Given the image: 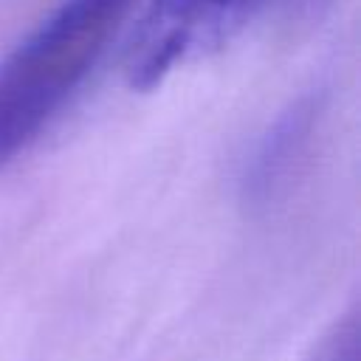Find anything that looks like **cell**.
<instances>
[{"label":"cell","mask_w":361,"mask_h":361,"mask_svg":"<svg viewBox=\"0 0 361 361\" xmlns=\"http://www.w3.org/2000/svg\"><path fill=\"white\" fill-rule=\"evenodd\" d=\"M138 0H59L0 62V169L87 79Z\"/></svg>","instance_id":"cell-1"},{"label":"cell","mask_w":361,"mask_h":361,"mask_svg":"<svg viewBox=\"0 0 361 361\" xmlns=\"http://www.w3.org/2000/svg\"><path fill=\"white\" fill-rule=\"evenodd\" d=\"M262 0H147L135 20L124 79L130 90L158 87L180 62L226 42Z\"/></svg>","instance_id":"cell-2"},{"label":"cell","mask_w":361,"mask_h":361,"mask_svg":"<svg viewBox=\"0 0 361 361\" xmlns=\"http://www.w3.org/2000/svg\"><path fill=\"white\" fill-rule=\"evenodd\" d=\"M316 118L313 102H296L290 110H285L276 124L268 130V135L259 141L257 152L251 155V164L245 166V195L259 200L276 189V183L288 175L290 164L302 152Z\"/></svg>","instance_id":"cell-3"},{"label":"cell","mask_w":361,"mask_h":361,"mask_svg":"<svg viewBox=\"0 0 361 361\" xmlns=\"http://www.w3.org/2000/svg\"><path fill=\"white\" fill-rule=\"evenodd\" d=\"M307 361H361V333L355 313L341 319Z\"/></svg>","instance_id":"cell-4"}]
</instances>
